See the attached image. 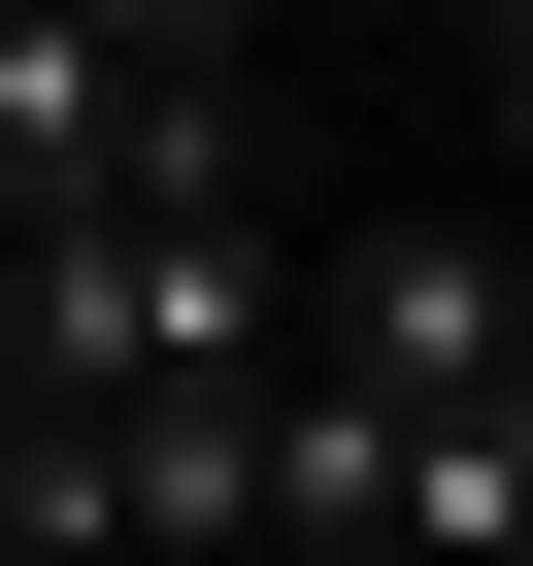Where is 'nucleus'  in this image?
<instances>
[{
    "mask_svg": "<svg viewBox=\"0 0 533 566\" xmlns=\"http://www.w3.org/2000/svg\"><path fill=\"white\" fill-rule=\"evenodd\" d=\"M301 367H367V400L433 433V400H500V367H533V266H500V233H334Z\"/></svg>",
    "mask_w": 533,
    "mask_h": 566,
    "instance_id": "nucleus-1",
    "label": "nucleus"
},
{
    "mask_svg": "<svg viewBox=\"0 0 533 566\" xmlns=\"http://www.w3.org/2000/svg\"><path fill=\"white\" fill-rule=\"evenodd\" d=\"M101 167H134V67L67 34V0H0V233H67Z\"/></svg>",
    "mask_w": 533,
    "mask_h": 566,
    "instance_id": "nucleus-2",
    "label": "nucleus"
},
{
    "mask_svg": "<svg viewBox=\"0 0 533 566\" xmlns=\"http://www.w3.org/2000/svg\"><path fill=\"white\" fill-rule=\"evenodd\" d=\"M500 67H533V0H500Z\"/></svg>",
    "mask_w": 533,
    "mask_h": 566,
    "instance_id": "nucleus-3",
    "label": "nucleus"
},
{
    "mask_svg": "<svg viewBox=\"0 0 533 566\" xmlns=\"http://www.w3.org/2000/svg\"><path fill=\"white\" fill-rule=\"evenodd\" d=\"M0 566H67V533H0Z\"/></svg>",
    "mask_w": 533,
    "mask_h": 566,
    "instance_id": "nucleus-4",
    "label": "nucleus"
}]
</instances>
